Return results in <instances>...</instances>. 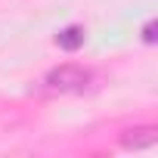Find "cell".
Returning <instances> with one entry per match:
<instances>
[{
  "mask_svg": "<svg viewBox=\"0 0 158 158\" xmlns=\"http://www.w3.org/2000/svg\"><path fill=\"white\" fill-rule=\"evenodd\" d=\"M87 84H90V71L84 65H74V62L56 65L47 74V87L56 90V93H81Z\"/></svg>",
  "mask_w": 158,
  "mask_h": 158,
  "instance_id": "1",
  "label": "cell"
},
{
  "mask_svg": "<svg viewBox=\"0 0 158 158\" xmlns=\"http://www.w3.org/2000/svg\"><path fill=\"white\" fill-rule=\"evenodd\" d=\"M158 139V130L152 124H139V127H127L121 133V146L124 149H152Z\"/></svg>",
  "mask_w": 158,
  "mask_h": 158,
  "instance_id": "2",
  "label": "cell"
},
{
  "mask_svg": "<svg viewBox=\"0 0 158 158\" xmlns=\"http://www.w3.org/2000/svg\"><path fill=\"white\" fill-rule=\"evenodd\" d=\"M56 44H59L62 50H77V47L84 44V31L77 28V25H71V28H65V31L56 37Z\"/></svg>",
  "mask_w": 158,
  "mask_h": 158,
  "instance_id": "3",
  "label": "cell"
},
{
  "mask_svg": "<svg viewBox=\"0 0 158 158\" xmlns=\"http://www.w3.org/2000/svg\"><path fill=\"white\" fill-rule=\"evenodd\" d=\"M152 31H155V25L149 22V25H146V31H143V40H146V44H152V40H155V34H152Z\"/></svg>",
  "mask_w": 158,
  "mask_h": 158,
  "instance_id": "4",
  "label": "cell"
}]
</instances>
